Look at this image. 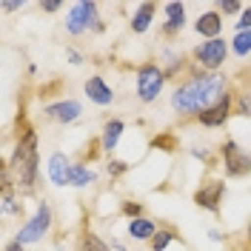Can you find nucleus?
<instances>
[{"mask_svg":"<svg viewBox=\"0 0 251 251\" xmlns=\"http://www.w3.org/2000/svg\"><path fill=\"white\" fill-rule=\"evenodd\" d=\"M226 89L228 83L220 72H203V69H194L191 80L180 83L172 94V109L183 117H191V114H203L205 109L217 106L220 100L226 97Z\"/></svg>","mask_w":251,"mask_h":251,"instance_id":"nucleus-1","label":"nucleus"},{"mask_svg":"<svg viewBox=\"0 0 251 251\" xmlns=\"http://www.w3.org/2000/svg\"><path fill=\"white\" fill-rule=\"evenodd\" d=\"M37 134L26 128L23 134H20V140L15 146V154L12 160L6 163L9 166V174H12V180H15V186L20 191H31L34 188V180H37Z\"/></svg>","mask_w":251,"mask_h":251,"instance_id":"nucleus-2","label":"nucleus"},{"mask_svg":"<svg viewBox=\"0 0 251 251\" xmlns=\"http://www.w3.org/2000/svg\"><path fill=\"white\" fill-rule=\"evenodd\" d=\"M100 29V17H97V3H89V0H80L69 9L66 15V31L69 34H86V31H94Z\"/></svg>","mask_w":251,"mask_h":251,"instance_id":"nucleus-3","label":"nucleus"},{"mask_svg":"<svg viewBox=\"0 0 251 251\" xmlns=\"http://www.w3.org/2000/svg\"><path fill=\"white\" fill-rule=\"evenodd\" d=\"M166 83V72L157 63H143L137 69V97L143 103H154Z\"/></svg>","mask_w":251,"mask_h":251,"instance_id":"nucleus-4","label":"nucleus"},{"mask_svg":"<svg viewBox=\"0 0 251 251\" xmlns=\"http://www.w3.org/2000/svg\"><path fill=\"white\" fill-rule=\"evenodd\" d=\"M49 226H51V208H49V203H40V205H37V214H34L26 226H20L15 243H20V246H29V243L43 240V234L49 231Z\"/></svg>","mask_w":251,"mask_h":251,"instance_id":"nucleus-5","label":"nucleus"},{"mask_svg":"<svg viewBox=\"0 0 251 251\" xmlns=\"http://www.w3.org/2000/svg\"><path fill=\"white\" fill-rule=\"evenodd\" d=\"M220 154H223V169H226V177H243V174L251 172V154H249V151H243L234 140L223 143Z\"/></svg>","mask_w":251,"mask_h":251,"instance_id":"nucleus-6","label":"nucleus"},{"mask_svg":"<svg viewBox=\"0 0 251 251\" xmlns=\"http://www.w3.org/2000/svg\"><path fill=\"white\" fill-rule=\"evenodd\" d=\"M228 49L231 46H228L223 37H217V40H205V43H200V46L194 49V60L200 63L205 72H217L220 66L226 63Z\"/></svg>","mask_w":251,"mask_h":251,"instance_id":"nucleus-7","label":"nucleus"},{"mask_svg":"<svg viewBox=\"0 0 251 251\" xmlns=\"http://www.w3.org/2000/svg\"><path fill=\"white\" fill-rule=\"evenodd\" d=\"M226 194V183L223 180H211V183H203V186L194 191V203L211 211V214H220V200Z\"/></svg>","mask_w":251,"mask_h":251,"instance_id":"nucleus-8","label":"nucleus"},{"mask_svg":"<svg viewBox=\"0 0 251 251\" xmlns=\"http://www.w3.org/2000/svg\"><path fill=\"white\" fill-rule=\"evenodd\" d=\"M231 109H234V97L231 94H226L223 100H220L217 106H211V109H205L200 117H197V123L205 126V128H217V126H226V120H228V114H231Z\"/></svg>","mask_w":251,"mask_h":251,"instance_id":"nucleus-9","label":"nucleus"},{"mask_svg":"<svg viewBox=\"0 0 251 251\" xmlns=\"http://www.w3.org/2000/svg\"><path fill=\"white\" fill-rule=\"evenodd\" d=\"M46 117L49 120H54V123H75L80 114H83V109H80L77 100H60V103H51V106H46Z\"/></svg>","mask_w":251,"mask_h":251,"instance_id":"nucleus-10","label":"nucleus"},{"mask_svg":"<svg viewBox=\"0 0 251 251\" xmlns=\"http://www.w3.org/2000/svg\"><path fill=\"white\" fill-rule=\"evenodd\" d=\"M86 97L97 103V106H111L114 103V92L109 89V83L100 77V75H94V77L86 80Z\"/></svg>","mask_w":251,"mask_h":251,"instance_id":"nucleus-11","label":"nucleus"},{"mask_svg":"<svg viewBox=\"0 0 251 251\" xmlns=\"http://www.w3.org/2000/svg\"><path fill=\"white\" fill-rule=\"evenodd\" d=\"M49 180L54 183V186H69V172H72V163L66 160V154H60V151H54V154L49 157Z\"/></svg>","mask_w":251,"mask_h":251,"instance_id":"nucleus-12","label":"nucleus"},{"mask_svg":"<svg viewBox=\"0 0 251 251\" xmlns=\"http://www.w3.org/2000/svg\"><path fill=\"white\" fill-rule=\"evenodd\" d=\"M194 29H197V34H203L205 40H217L220 31H223V17L217 12H205V15L197 17Z\"/></svg>","mask_w":251,"mask_h":251,"instance_id":"nucleus-13","label":"nucleus"},{"mask_svg":"<svg viewBox=\"0 0 251 251\" xmlns=\"http://www.w3.org/2000/svg\"><path fill=\"white\" fill-rule=\"evenodd\" d=\"M126 126L123 120H109V123L103 126V137H100V146H103V151H114L117 149V143H120V137H123Z\"/></svg>","mask_w":251,"mask_h":251,"instance_id":"nucleus-14","label":"nucleus"},{"mask_svg":"<svg viewBox=\"0 0 251 251\" xmlns=\"http://www.w3.org/2000/svg\"><path fill=\"white\" fill-rule=\"evenodd\" d=\"M166 26H163V31L166 34H174V31H180L183 26H186V6L183 3H166Z\"/></svg>","mask_w":251,"mask_h":251,"instance_id":"nucleus-15","label":"nucleus"},{"mask_svg":"<svg viewBox=\"0 0 251 251\" xmlns=\"http://www.w3.org/2000/svg\"><path fill=\"white\" fill-rule=\"evenodd\" d=\"M157 231H160V228H157L149 217L128 220V237H134V240H154Z\"/></svg>","mask_w":251,"mask_h":251,"instance_id":"nucleus-16","label":"nucleus"},{"mask_svg":"<svg viewBox=\"0 0 251 251\" xmlns=\"http://www.w3.org/2000/svg\"><path fill=\"white\" fill-rule=\"evenodd\" d=\"M154 12H157L154 3H140V6H137V12H134V17H131V31H134V34H143V31L151 26Z\"/></svg>","mask_w":251,"mask_h":251,"instance_id":"nucleus-17","label":"nucleus"},{"mask_svg":"<svg viewBox=\"0 0 251 251\" xmlns=\"http://www.w3.org/2000/svg\"><path fill=\"white\" fill-rule=\"evenodd\" d=\"M94 180H97V174H94L89 166H83V163H75V166H72V172H69V186H75V188L92 186Z\"/></svg>","mask_w":251,"mask_h":251,"instance_id":"nucleus-18","label":"nucleus"},{"mask_svg":"<svg viewBox=\"0 0 251 251\" xmlns=\"http://www.w3.org/2000/svg\"><path fill=\"white\" fill-rule=\"evenodd\" d=\"M231 51H234L237 57L251 54V31H237L234 40H231Z\"/></svg>","mask_w":251,"mask_h":251,"instance_id":"nucleus-19","label":"nucleus"},{"mask_svg":"<svg viewBox=\"0 0 251 251\" xmlns=\"http://www.w3.org/2000/svg\"><path fill=\"white\" fill-rule=\"evenodd\" d=\"M109 249H111L109 243H103V240L97 234H92V231L83 234V240H80V251H109Z\"/></svg>","mask_w":251,"mask_h":251,"instance_id":"nucleus-20","label":"nucleus"},{"mask_svg":"<svg viewBox=\"0 0 251 251\" xmlns=\"http://www.w3.org/2000/svg\"><path fill=\"white\" fill-rule=\"evenodd\" d=\"M174 240H177V234H174V231H169V228H160V231L154 234V240H151V251H166Z\"/></svg>","mask_w":251,"mask_h":251,"instance_id":"nucleus-21","label":"nucleus"},{"mask_svg":"<svg viewBox=\"0 0 251 251\" xmlns=\"http://www.w3.org/2000/svg\"><path fill=\"white\" fill-rule=\"evenodd\" d=\"M237 31H251V6L243 9V15H240V20H237Z\"/></svg>","mask_w":251,"mask_h":251,"instance_id":"nucleus-22","label":"nucleus"},{"mask_svg":"<svg viewBox=\"0 0 251 251\" xmlns=\"http://www.w3.org/2000/svg\"><path fill=\"white\" fill-rule=\"evenodd\" d=\"M123 214H126V217H131V220H137V217H143V205L140 203H126L123 205Z\"/></svg>","mask_w":251,"mask_h":251,"instance_id":"nucleus-23","label":"nucleus"},{"mask_svg":"<svg viewBox=\"0 0 251 251\" xmlns=\"http://www.w3.org/2000/svg\"><path fill=\"white\" fill-rule=\"evenodd\" d=\"M151 146H154V149H166V151H172V149H174V137H169V134L154 137V140H151Z\"/></svg>","mask_w":251,"mask_h":251,"instance_id":"nucleus-24","label":"nucleus"},{"mask_svg":"<svg viewBox=\"0 0 251 251\" xmlns=\"http://www.w3.org/2000/svg\"><path fill=\"white\" fill-rule=\"evenodd\" d=\"M220 9H223V15H237V12L243 15V6L234 3V0H223V3H220Z\"/></svg>","mask_w":251,"mask_h":251,"instance_id":"nucleus-25","label":"nucleus"},{"mask_svg":"<svg viewBox=\"0 0 251 251\" xmlns=\"http://www.w3.org/2000/svg\"><path fill=\"white\" fill-rule=\"evenodd\" d=\"M126 169H128V166H126V163H120V160H109V174H111V177H120Z\"/></svg>","mask_w":251,"mask_h":251,"instance_id":"nucleus-26","label":"nucleus"},{"mask_svg":"<svg viewBox=\"0 0 251 251\" xmlns=\"http://www.w3.org/2000/svg\"><path fill=\"white\" fill-rule=\"evenodd\" d=\"M191 154L197 157V160H208V157H211V151H208L205 146H203V149H200V146H194V149H191Z\"/></svg>","mask_w":251,"mask_h":251,"instance_id":"nucleus-27","label":"nucleus"},{"mask_svg":"<svg viewBox=\"0 0 251 251\" xmlns=\"http://www.w3.org/2000/svg\"><path fill=\"white\" fill-rule=\"evenodd\" d=\"M60 9V3L57 0H49V3H43V12H57Z\"/></svg>","mask_w":251,"mask_h":251,"instance_id":"nucleus-28","label":"nucleus"},{"mask_svg":"<svg viewBox=\"0 0 251 251\" xmlns=\"http://www.w3.org/2000/svg\"><path fill=\"white\" fill-rule=\"evenodd\" d=\"M20 6H23V3H9V0L3 3V9H6V12H15V9H20Z\"/></svg>","mask_w":251,"mask_h":251,"instance_id":"nucleus-29","label":"nucleus"},{"mask_svg":"<svg viewBox=\"0 0 251 251\" xmlns=\"http://www.w3.org/2000/svg\"><path fill=\"white\" fill-rule=\"evenodd\" d=\"M69 60H72V63H83V57H80L77 51H69Z\"/></svg>","mask_w":251,"mask_h":251,"instance_id":"nucleus-30","label":"nucleus"},{"mask_svg":"<svg viewBox=\"0 0 251 251\" xmlns=\"http://www.w3.org/2000/svg\"><path fill=\"white\" fill-rule=\"evenodd\" d=\"M6 251H23V246H20V243H9V246H6Z\"/></svg>","mask_w":251,"mask_h":251,"instance_id":"nucleus-31","label":"nucleus"},{"mask_svg":"<svg viewBox=\"0 0 251 251\" xmlns=\"http://www.w3.org/2000/svg\"><path fill=\"white\" fill-rule=\"evenodd\" d=\"M246 237H249V243H251V220H249V228H246Z\"/></svg>","mask_w":251,"mask_h":251,"instance_id":"nucleus-32","label":"nucleus"},{"mask_svg":"<svg viewBox=\"0 0 251 251\" xmlns=\"http://www.w3.org/2000/svg\"><path fill=\"white\" fill-rule=\"evenodd\" d=\"M249 100H251V94H249Z\"/></svg>","mask_w":251,"mask_h":251,"instance_id":"nucleus-33","label":"nucleus"}]
</instances>
